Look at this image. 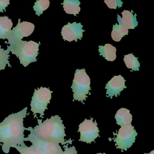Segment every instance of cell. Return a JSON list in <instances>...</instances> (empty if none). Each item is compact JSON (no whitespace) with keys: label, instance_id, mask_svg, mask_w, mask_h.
Instances as JSON below:
<instances>
[{"label":"cell","instance_id":"1","mask_svg":"<svg viewBox=\"0 0 154 154\" xmlns=\"http://www.w3.org/2000/svg\"><path fill=\"white\" fill-rule=\"evenodd\" d=\"M28 107L17 113L7 117L0 123V143H3L2 150L4 153H9L11 147L26 146L24 131V119L27 115Z\"/></svg>","mask_w":154,"mask_h":154},{"label":"cell","instance_id":"2","mask_svg":"<svg viewBox=\"0 0 154 154\" xmlns=\"http://www.w3.org/2000/svg\"><path fill=\"white\" fill-rule=\"evenodd\" d=\"M37 121L38 125L34 128L30 127V128L38 138L56 144H72V140L71 139L65 141L64 137H66L65 127L58 115L51 116L50 119H47L44 122H42V119H38Z\"/></svg>","mask_w":154,"mask_h":154},{"label":"cell","instance_id":"3","mask_svg":"<svg viewBox=\"0 0 154 154\" xmlns=\"http://www.w3.org/2000/svg\"><path fill=\"white\" fill-rule=\"evenodd\" d=\"M8 49L12 54L19 57L20 63L24 66H28L29 64L37 61V57L39 51V44L34 41H23L18 40L10 43Z\"/></svg>","mask_w":154,"mask_h":154},{"label":"cell","instance_id":"4","mask_svg":"<svg viewBox=\"0 0 154 154\" xmlns=\"http://www.w3.org/2000/svg\"><path fill=\"white\" fill-rule=\"evenodd\" d=\"M91 79L86 73L85 69H76L74 74L71 88L73 92L74 99L84 103L83 101L86 100V95L91 90Z\"/></svg>","mask_w":154,"mask_h":154},{"label":"cell","instance_id":"5","mask_svg":"<svg viewBox=\"0 0 154 154\" xmlns=\"http://www.w3.org/2000/svg\"><path fill=\"white\" fill-rule=\"evenodd\" d=\"M53 92V91L46 87H41L38 88V90L35 89L30 103L31 111L34 115V118L37 117L36 114H39V117L43 119L45 112L48 109V104L50 103Z\"/></svg>","mask_w":154,"mask_h":154},{"label":"cell","instance_id":"6","mask_svg":"<svg viewBox=\"0 0 154 154\" xmlns=\"http://www.w3.org/2000/svg\"><path fill=\"white\" fill-rule=\"evenodd\" d=\"M117 137L114 139L117 148L127 151L135 142L136 137L137 135L134 127L131 124H127L121 127L119 129Z\"/></svg>","mask_w":154,"mask_h":154},{"label":"cell","instance_id":"7","mask_svg":"<svg viewBox=\"0 0 154 154\" xmlns=\"http://www.w3.org/2000/svg\"><path fill=\"white\" fill-rule=\"evenodd\" d=\"M93 118L90 120L85 119L79 125L78 131L81 133L79 141L91 144L93 141H95V139L100 136V131L97 127L96 121L93 122Z\"/></svg>","mask_w":154,"mask_h":154},{"label":"cell","instance_id":"8","mask_svg":"<svg viewBox=\"0 0 154 154\" xmlns=\"http://www.w3.org/2000/svg\"><path fill=\"white\" fill-rule=\"evenodd\" d=\"M35 26L33 23L27 21L20 22L18 19V23L15 27L10 32L6 39H8V45L14 41L22 40L24 37L30 36L35 30Z\"/></svg>","mask_w":154,"mask_h":154},{"label":"cell","instance_id":"9","mask_svg":"<svg viewBox=\"0 0 154 154\" xmlns=\"http://www.w3.org/2000/svg\"><path fill=\"white\" fill-rule=\"evenodd\" d=\"M26 130L29 131L30 133L27 137L25 138V141H29L33 145L47 152L48 154H62L63 151L59 144H56L42 140L38 138L30 128V127L26 128Z\"/></svg>","mask_w":154,"mask_h":154},{"label":"cell","instance_id":"10","mask_svg":"<svg viewBox=\"0 0 154 154\" xmlns=\"http://www.w3.org/2000/svg\"><path fill=\"white\" fill-rule=\"evenodd\" d=\"M83 27L81 23L74 22L71 24L68 22L62 28L61 35L63 39L69 42L74 40L76 42L78 39L81 40L83 37V32L85 31L82 29Z\"/></svg>","mask_w":154,"mask_h":154},{"label":"cell","instance_id":"11","mask_svg":"<svg viewBox=\"0 0 154 154\" xmlns=\"http://www.w3.org/2000/svg\"><path fill=\"white\" fill-rule=\"evenodd\" d=\"M125 82L126 80L121 75H115L112 78L105 87V89L107 90V97H110L112 99L113 96L117 97L119 95L123 89L127 88V86H125Z\"/></svg>","mask_w":154,"mask_h":154},{"label":"cell","instance_id":"12","mask_svg":"<svg viewBox=\"0 0 154 154\" xmlns=\"http://www.w3.org/2000/svg\"><path fill=\"white\" fill-rule=\"evenodd\" d=\"M122 18L119 15H117V20L120 25H123L127 29H134L137 26L138 22L137 20V14L133 15V11L124 10L122 12Z\"/></svg>","mask_w":154,"mask_h":154},{"label":"cell","instance_id":"13","mask_svg":"<svg viewBox=\"0 0 154 154\" xmlns=\"http://www.w3.org/2000/svg\"><path fill=\"white\" fill-rule=\"evenodd\" d=\"M115 119L117 121V124L122 127L124 125L131 124L132 116L128 109L121 108L117 112Z\"/></svg>","mask_w":154,"mask_h":154},{"label":"cell","instance_id":"14","mask_svg":"<svg viewBox=\"0 0 154 154\" xmlns=\"http://www.w3.org/2000/svg\"><path fill=\"white\" fill-rule=\"evenodd\" d=\"M100 55L102 56L108 61L112 62L116 59V49L110 44H105L104 46H99Z\"/></svg>","mask_w":154,"mask_h":154},{"label":"cell","instance_id":"15","mask_svg":"<svg viewBox=\"0 0 154 154\" xmlns=\"http://www.w3.org/2000/svg\"><path fill=\"white\" fill-rule=\"evenodd\" d=\"M13 26V23L8 17H0V39H6Z\"/></svg>","mask_w":154,"mask_h":154},{"label":"cell","instance_id":"16","mask_svg":"<svg viewBox=\"0 0 154 154\" xmlns=\"http://www.w3.org/2000/svg\"><path fill=\"white\" fill-rule=\"evenodd\" d=\"M63 8L66 13L76 16L81 11V2L78 0H64Z\"/></svg>","mask_w":154,"mask_h":154},{"label":"cell","instance_id":"17","mask_svg":"<svg viewBox=\"0 0 154 154\" xmlns=\"http://www.w3.org/2000/svg\"><path fill=\"white\" fill-rule=\"evenodd\" d=\"M128 34V30L123 25H113L111 33V37L115 42H119L122 38Z\"/></svg>","mask_w":154,"mask_h":154},{"label":"cell","instance_id":"18","mask_svg":"<svg viewBox=\"0 0 154 154\" xmlns=\"http://www.w3.org/2000/svg\"><path fill=\"white\" fill-rule=\"evenodd\" d=\"M126 66L129 69L135 71H139L140 64L138 61L137 57H135L132 54H129L124 56L123 59Z\"/></svg>","mask_w":154,"mask_h":154},{"label":"cell","instance_id":"19","mask_svg":"<svg viewBox=\"0 0 154 154\" xmlns=\"http://www.w3.org/2000/svg\"><path fill=\"white\" fill-rule=\"evenodd\" d=\"M1 47V46L0 45V72L5 69L7 65L8 64L9 67H11L9 61L10 57V55H9L10 51L8 49L4 50Z\"/></svg>","mask_w":154,"mask_h":154},{"label":"cell","instance_id":"20","mask_svg":"<svg viewBox=\"0 0 154 154\" xmlns=\"http://www.w3.org/2000/svg\"><path fill=\"white\" fill-rule=\"evenodd\" d=\"M49 5L50 1L49 0H37L35 3L33 9L35 11L36 15L39 17L44 11L49 8Z\"/></svg>","mask_w":154,"mask_h":154},{"label":"cell","instance_id":"21","mask_svg":"<svg viewBox=\"0 0 154 154\" xmlns=\"http://www.w3.org/2000/svg\"><path fill=\"white\" fill-rule=\"evenodd\" d=\"M14 148H15L20 154H36L35 150L32 145L30 146H27L26 145L24 146H17Z\"/></svg>","mask_w":154,"mask_h":154},{"label":"cell","instance_id":"22","mask_svg":"<svg viewBox=\"0 0 154 154\" xmlns=\"http://www.w3.org/2000/svg\"><path fill=\"white\" fill-rule=\"evenodd\" d=\"M104 2L109 8L114 9H116L118 7L119 8H121L123 4V2L120 0H105Z\"/></svg>","mask_w":154,"mask_h":154},{"label":"cell","instance_id":"23","mask_svg":"<svg viewBox=\"0 0 154 154\" xmlns=\"http://www.w3.org/2000/svg\"><path fill=\"white\" fill-rule=\"evenodd\" d=\"M63 148L65 150L62 154H78L74 146L69 148L67 144L66 145H64Z\"/></svg>","mask_w":154,"mask_h":154},{"label":"cell","instance_id":"24","mask_svg":"<svg viewBox=\"0 0 154 154\" xmlns=\"http://www.w3.org/2000/svg\"><path fill=\"white\" fill-rule=\"evenodd\" d=\"M10 5L9 0H0V12L3 13L6 11V8Z\"/></svg>","mask_w":154,"mask_h":154},{"label":"cell","instance_id":"25","mask_svg":"<svg viewBox=\"0 0 154 154\" xmlns=\"http://www.w3.org/2000/svg\"><path fill=\"white\" fill-rule=\"evenodd\" d=\"M144 154H154V150H152L149 153H144Z\"/></svg>","mask_w":154,"mask_h":154},{"label":"cell","instance_id":"26","mask_svg":"<svg viewBox=\"0 0 154 154\" xmlns=\"http://www.w3.org/2000/svg\"><path fill=\"white\" fill-rule=\"evenodd\" d=\"M105 154V153H103V154H102V153H97V154Z\"/></svg>","mask_w":154,"mask_h":154}]
</instances>
